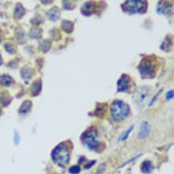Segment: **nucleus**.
Masks as SVG:
<instances>
[{
  "instance_id": "obj_12",
  "label": "nucleus",
  "mask_w": 174,
  "mask_h": 174,
  "mask_svg": "<svg viewBox=\"0 0 174 174\" xmlns=\"http://www.w3.org/2000/svg\"><path fill=\"white\" fill-rule=\"evenodd\" d=\"M61 28H62V30L65 32L71 33L72 32V31H73L74 23L70 21L64 20L62 21V23H61Z\"/></svg>"
},
{
  "instance_id": "obj_18",
  "label": "nucleus",
  "mask_w": 174,
  "mask_h": 174,
  "mask_svg": "<svg viewBox=\"0 0 174 174\" xmlns=\"http://www.w3.org/2000/svg\"><path fill=\"white\" fill-rule=\"evenodd\" d=\"M80 171H81V169L79 167L77 166V165H74V166H72L70 168L68 172L70 173H71V174H78L80 172Z\"/></svg>"
},
{
  "instance_id": "obj_24",
  "label": "nucleus",
  "mask_w": 174,
  "mask_h": 174,
  "mask_svg": "<svg viewBox=\"0 0 174 174\" xmlns=\"http://www.w3.org/2000/svg\"><path fill=\"white\" fill-rule=\"evenodd\" d=\"M173 98V90H170L166 94V99L167 100L172 99Z\"/></svg>"
},
{
  "instance_id": "obj_22",
  "label": "nucleus",
  "mask_w": 174,
  "mask_h": 174,
  "mask_svg": "<svg viewBox=\"0 0 174 174\" xmlns=\"http://www.w3.org/2000/svg\"><path fill=\"white\" fill-rule=\"evenodd\" d=\"M162 89H161V90L158 91V93H156L155 96H154L152 98V99H151V100H150V104H149V106H150L153 105V104L154 103V102H155V101H156V100L157 99H158V96H159V95L162 93Z\"/></svg>"
},
{
  "instance_id": "obj_5",
  "label": "nucleus",
  "mask_w": 174,
  "mask_h": 174,
  "mask_svg": "<svg viewBox=\"0 0 174 174\" xmlns=\"http://www.w3.org/2000/svg\"><path fill=\"white\" fill-rule=\"evenodd\" d=\"M81 140L89 150H94L99 147V142L98 141V132L94 128H89L84 132L81 135Z\"/></svg>"
},
{
  "instance_id": "obj_25",
  "label": "nucleus",
  "mask_w": 174,
  "mask_h": 174,
  "mask_svg": "<svg viewBox=\"0 0 174 174\" xmlns=\"http://www.w3.org/2000/svg\"><path fill=\"white\" fill-rule=\"evenodd\" d=\"M95 162H96V161H91V162H88V163L85 166V169H90V168L95 164Z\"/></svg>"
},
{
  "instance_id": "obj_26",
  "label": "nucleus",
  "mask_w": 174,
  "mask_h": 174,
  "mask_svg": "<svg viewBox=\"0 0 174 174\" xmlns=\"http://www.w3.org/2000/svg\"><path fill=\"white\" fill-rule=\"evenodd\" d=\"M2 64V60H1V56H0V64Z\"/></svg>"
},
{
  "instance_id": "obj_9",
  "label": "nucleus",
  "mask_w": 174,
  "mask_h": 174,
  "mask_svg": "<svg viewBox=\"0 0 174 174\" xmlns=\"http://www.w3.org/2000/svg\"><path fill=\"white\" fill-rule=\"evenodd\" d=\"M94 3L92 2H86L85 4L81 7V13L85 16H90L94 13Z\"/></svg>"
},
{
  "instance_id": "obj_7",
  "label": "nucleus",
  "mask_w": 174,
  "mask_h": 174,
  "mask_svg": "<svg viewBox=\"0 0 174 174\" xmlns=\"http://www.w3.org/2000/svg\"><path fill=\"white\" fill-rule=\"evenodd\" d=\"M131 78L126 74H123L117 81V92H126L129 90L131 87Z\"/></svg>"
},
{
  "instance_id": "obj_21",
  "label": "nucleus",
  "mask_w": 174,
  "mask_h": 174,
  "mask_svg": "<svg viewBox=\"0 0 174 174\" xmlns=\"http://www.w3.org/2000/svg\"><path fill=\"white\" fill-rule=\"evenodd\" d=\"M2 82L4 85H9V84L12 82V78H11L10 77L8 76H4V77H2Z\"/></svg>"
},
{
  "instance_id": "obj_13",
  "label": "nucleus",
  "mask_w": 174,
  "mask_h": 174,
  "mask_svg": "<svg viewBox=\"0 0 174 174\" xmlns=\"http://www.w3.org/2000/svg\"><path fill=\"white\" fill-rule=\"evenodd\" d=\"M151 162L150 161H145L143 162L141 165V169L142 172L145 173H149L152 168H151Z\"/></svg>"
},
{
  "instance_id": "obj_10",
  "label": "nucleus",
  "mask_w": 174,
  "mask_h": 174,
  "mask_svg": "<svg viewBox=\"0 0 174 174\" xmlns=\"http://www.w3.org/2000/svg\"><path fill=\"white\" fill-rule=\"evenodd\" d=\"M161 3H162V4H159L160 3H158V12L165 14V15L171 14V11H173L172 5L168 4L167 2H161Z\"/></svg>"
},
{
  "instance_id": "obj_19",
  "label": "nucleus",
  "mask_w": 174,
  "mask_h": 174,
  "mask_svg": "<svg viewBox=\"0 0 174 174\" xmlns=\"http://www.w3.org/2000/svg\"><path fill=\"white\" fill-rule=\"evenodd\" d=\"M32 71L31 70L29 69H24L22 71V76L24 78H30L32 77Z\"/></svg>"
},
{
  "instance_id": "obj_20",
  "label": "nucleus",
  "mask_w": 174,
  "mask_h": 174,
  "mask_svg": "<svg viewBox=\"0 0 174 174\" xmlns=\"http://www.w3.org/2000/svg\"><path fill=\"white\" fill-rule=\"evenodd\" d=\"M72 2H69L70 4H68V1L64 2V3H66V4H64V8H66V9L69 10L74 9V8H75V4L71 5V4H72Z\"/></svg>"
},
{
  "instance_id": "obj_6",
  "label": "nucleus",
  "mask_w": 174,
  "mask_h": 174,
  "mask_svg": "<svg viewBox=\"0 0 174 174\" xmlns=\"http://www.w3.org/2000/svg\"><path fill=\"white\" fill-rule=\"evenodd\" d=\"M151 88L146 86L141 87L134 92V100L139 106H144L151 94Z\"/></svg>"
},
{
  "instance_id": "obj_11",
  "label": "nucleus",
  "mask_w": 174,
  "mask_h": 174,
  "mask_svg": "<svg viewBox=\"0 0 174 174\" xmlns=\"http://www.w3.org/2000/svg\"><path fill=\"white\" fill-rule=\"evenodd\" d=\"M47 15L48 16V18L51 21H57V19L60 18V10L57 7H53L47 12Z\"/></svg>"
},
{
  "instance_id": "obj_2",
  "label": "nucleus",
  "mask_w": 174,
  "mask_h": 174,
  "mask_svg": "<svg viewBox=\"0 0 174 174\" xmlns=\"http://www.w3.org/2000/svg\"><path fill=\"white\" fill-rule=\"evenodd\" d=\"M158 65L156 59L151 57L143 58L139 65L138 70L141 77L144 78H150L155 77L158 71Z\"/></svg>"
},
{
  "instance_id": "obj_23",
  "label": "nucleus",
  "mask_w": 174,
  "mask_h": 174,
  "mask_svg": "<svg viewBox=\"0 0 174 174\" xmlns=\"http://www.w3.org/2000/svg\"><path fill=\"white\" fill-rule=\"evenodd\" d=\"M105 170V164H101L99 168L97 169L96 174H103L104 171Z\"/></svg>"
},
{
  "instance_id": "obj_8",
  "label": "nucleus",
  "mask_w": 174,
  "mask_h": 174,
  "mask_svg": "<svg viewBox=\"0 0 174 174\" xmlns=\"http://www.w3.org/2000/svg\"><path fill=\"white\" fill-rule=\"evenodd\" d=\"M150 125L147 122H144L140 126L139 131V137L141 139H144L149 135L150 132Z\"/></svg>"
},
{
  "instance_id": "obj_16",
  "label": "nucleus",
  "mask_w": 174,
  "mask_h": 174,
  "mask_svg": "<svg viewBox=\"0 0 174 174\" xmlns=\"http://www.w3.org/2000/svg\"><path fill=\"white\" fill-rule=\"evenodd\" d=\"M32 89L33 92V95H35V93L36 92V95L39 94L40 89H41V83L40 81H36L32 85Z\"/></svg>"
},
{
  "instance_id": "obj_15",
  "label": "nucleus",
  "mask_w": 174,
  "mask_h": 174,
  "mask_svg": "<svg viewBox=\"0 0 174 174\" xmlns=\"http://www.w3.org/2000/svg\"><path fill=\"white\" fill-rule=\"evenodd\" d=\"M133 128H134V126H130V128H128L127 130H125L124 133H123L121 134V136L120 137L119 141H126V140L128 139L129 134H130V133H131V131H133Z\"/></svg>"
},
{
  "instance_id": "obj_4",
  "label": "nucleus",
  "mask_w": 174,
  "mask_h": 174,
  "mask_svg": "<svg viewBox=\"0 0 174 174\" xmlns=\"http://www.w3.org/2000/svg\"><path fill=\"white\" fill-rule=\"evenodd\" d=\"M122 8L124 12L128 15L145 13L148 8V3L146 1H126L122 5Z\"/></svg>"
},
{
  "instance_id": "obj_3",
  "label": "nucleus",
  "mask_w": 174,
  "mask_h": 174,
  "mask_svg": "<svg viewBox=\"0 0 174 174\" xmlns=\"http://www.w3.org/2000/svg\"><path fill=\"white\" fill-rule=\"evenodd\" d=\"M110 111L111 116L115 121L120 122L128 116L130 113V106L124 101L116 100L112 103Z\"/></svg>"
},
{
  "instance_id": "obj_1",
  "label": "nucleus",
  "mask_w": 174,
  "mask_h": 174,
  "mask_svg": "<svg viewBox=\"0 0 174 174\" xmlns=\"http://www.w3.org/2000/svg\"><path fill=\"white\" fill-rule=\"evenodd\" d=\"M53 161L60 167H66L71 159V151L65 143H61L56 146L51 154Z\"/></svg>"
},
{
  "instance_id": "obj_14",
  "label": "nucleus",
  "mask_w": 174,
  "mask_h": 174,
  "mask_svg": "<svg viewBox=\"0 0 174 174\" xmlns=\"http://www.w3.org/2000/svg\"><path fill=\"white\" fill-rule=\"evenodd\" d=\"M31 106H32V103L30 100H26L23 103V105L21 106L20 109V113L25 114L27 113L28 111H30V109H31Z\"/></svg>"
},
{
  "instance_id": "obj_17",
  "label": "nucleus",
  "mask_w": 174,
  "mask_h": 174,
  "mask_svg": "<svg viewBox=\"0 0 174 174\" xmlns=\"http://www.w3.org/2000/svg\"><path fill=\"white\" fill-rule=\"evenodd\" d=\"M171 44H172V43H171L170 38H167L165 39V40L164 41V43H162L161 48L162 49H163L164 50H166V49H169L171 47Z\"/></svg>"
}]
</instances>
